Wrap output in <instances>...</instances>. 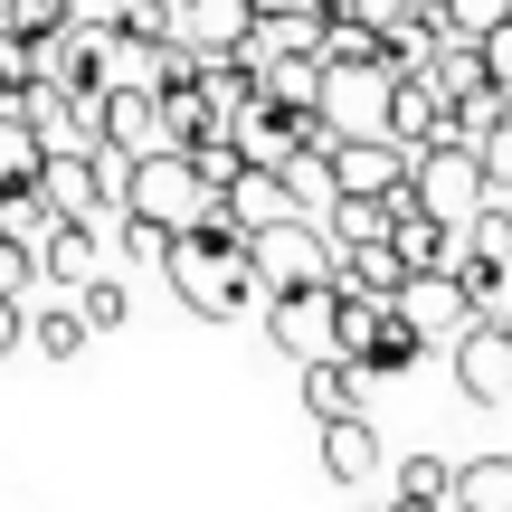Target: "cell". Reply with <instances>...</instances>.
<instances>
[{
    "instance_id": "cell-31",
    "label": "cell",
    "mask_w": 512,
    "mask_h": 512,
    "mask_svg": "<svg viewBox=\"0 0 512 512\" xmlns=\"http://www.w3.org/2000/svg\"><path fill=\"white\" fill-rule=\"evenodd\" d=\"M256 19H294V10H323V0H247Z\"/></svg>"
},
{
    "instance_id": "cell-13",
    "label": "cell",
    "mask_w": 512,
    "mask_h": 512,
    "mask_svg": "<svg viewBox=\"0 0 512 512\" xmlns=\"http://www.w3.org/2000/svg\"><path fill=\"white\" fill-rule=\"evenodd\" d=\"M228 133H238V124H228L200 86H171L162 95V152H209V143H228Z\"/></svg>"
},
{
    "instance_id": "cell-6",
    "label": "cell",
    "mask_w": 512,
    "mask_h": 512,
    "mask_svg": "<svg viewBox=\"0 0 512 512\" xmlns=\"http://www.w3.org/2000/svg\"><path fill=\"white\" fill-rule=\"evenodd\" d=\"M266 342L285 351L294 370H304V361H323V351H342V285L275 294V304H266Z\"/></svg>"
},
{
    "instance_id": "cell-11",
    "label": "cell",
    "mask_w": 512,
    "mask_h": 512,
    "mask_svg": "<svg viewBox=\"0 0 512 512\" xmlns=\"http://www.w3.org/2000/svg\"><path fill=\"white\" fill-rule=\"evenodd\" d=\"M399 313L427 332V342H446V351H456L465 332H475V304H465V285H456V275H408Z\"/></svg>"
},
{
    "instance_id": "cell-12",
    "label": "cell",
    "mask_w": 512,
    "mask_h": 512,
    "mask_svg": "<svg viewBox=\"0 0 512 512\" xmlns=\"http://www.w3.org/2000/svg\"><path fill=\"white\" fill-rule=\"evenodd\" d=\"M370 370L361 361H342V351H323V361H304V408H313V427H342V418H370Z\"/></svg>"
},
{
    "instance_id": "cell-9",
    "label": "cell",
    "mask_w": 512,
    "mask_h": 512,
    "mask_svg": "<svg viewBox=\"0 0 512 512\" xmlns=\"http://www.w3.org/2000/svg\"><path fill=\"white\" fill-rule=\"evenodd\" d=\"M456 389H465L475 408H503V399H512V332H503V323H475V332L456 342Z\"/></svg>"
},
{
    "instance_id": "cell-29",
    "label": "cell",
    "mask_w": 512,
    "mask_h": 512,
    "mask_svg": "<svg viewBox=\"0 0 512 512\" xmlns=\"http://www.w3.org/2000/svg\"><path fill=\"white\" fill-rule=\"evenodd\" d=\"M484 76H494V86L512 95V29H494V38H484Z\"/></svg>"
},
{
    "instance_id": "cell-14",
    "label": "cell",
    "mask_w": 512,
    "mask_h": 512,
    "mask_svg": "<svg viewBox=\"0 0 512 512\" xmlns=\"http://www.w3.org/2000/svg\"><path fill=\"white\" fill-rule=\"evenodd\" d=\"M38 275H48V285H95V219H67V209H57L48 219V238H38Z\"/></svg>"
},
{
    "instance_id": "cell-15",
    "label": "cell",
    "mask_w": 512,
    "mask_h": 512,
    "mask_svg": "<svg viewBox=\"0 0 512 512\" xmlns=\"http://www.w3.org/2000/svg\"><path fill=\"white\" fill-rule=\"evenodd\" d=\"M38 181H48V133L29 114H0V200H19Z\"/></svg>"
},
{
    "instance_id": "cell-27",
    "label": "cell",
    "mask_w": 512,
    "mask_h": 512,
    "mask_svg": "<svg viewBox=\"0 0 512 512\" xmlns=\"http://www.w3.org/2000/svg\"><path fill=\"white\" fill-rule=\"evenodd\" d=\"M0 29H19V38L38 48V38H57V29H67V10H57V0H0Z\"/></svg>"
},
{
    "instance_id": "cell-18",
    "label": "cell",
    "mask_w": 512,
    "mask_h": 512,
    "mask_svg": "<svg viewBox=\"0 0 512 512\" xmlns=\"http://www.w3.org/2000/svg\"><path fill=\"white\" fill-rule=\"evenodd\" d=\"M418 361H427V332L408 323V313H389V323H380V342L361 351V370H370V380H399V370H418Z\"/></svg>"
},
{
    "instance_id": "cell-7",
    "label": "cell",
    "mask_w": 512,
    "mask_h": 512,
    "mask_svg": "<svg viewBox=\"0 0 512 512\" xmlns=\"http://www.w3.org/2000/svg\"><path fill=\"white\" fill-rule=\"evenodd\" d=\"M332 181H342V200H399L408 181H418V152L399 143H342L332 152ZM332 200V209H342Z\"/></svg>"
},
{
    "instance_id": "cell-23",
    "label": "cell",
    "mask_w": 512,
    "mask_h": 512,
    "mask_svg": "<svg viewBox=\"0 0 512 512\" xmlns=\"http://www.w3.org/2000/svg\"><path fill=\"white\" fill-rule=\"evenodd\" d=\"M427 19H437L446 38H475V48H484L494 29H512V0H437Z\"/></svg>"
},
{
    "instance_id": "cell-30",
    "label": "cell",
    "mask_w": 512,
    "mask_h": 512,
    "mask_svg": "<svg viewBox=\"0 0 512 512\" xmlns=\"http://www.w3.org/2000/svg\"><path fill=\"white\" fill-rule=\"evenodd\" d=\"M19 342H29V304H0V361H10Z\"/></svg>"
},
{
    "instance_id": "cell-22",
    "label": "cell",
    "mask_w": 512,
    "mask_h": 512,
    "mask_svg": "<svg viewBox=\"0 0 512 512\" xmlns=\"http://www.w3.org/2000/svg\"><path fill=\"white\" fill-rule=\"evenodd\" d=\"M456 512H512V456H475V465H465Z\"/></svg>"
},
{
    "instance_id": "cell-1",
    "label": "cell",
    "mask_w": 512,
    "mask_h": 512,
    "mask_svg": "<svg viewBox=\"0 0 512 512\" xmlns=\"http://www.w3.org/2000/svg\"><path fill=\"white\" fill-rule=\"evenodd\" d=\"M124 219L162 228V238H200V228L219 219V190L200 181L190 152H143V162H133V190H124Z\"/></svg>"
},
{
    "instance_id": "cell-32",
    "label": "cell",
    "mask_w": 512,
    "mask_h": 512,
    "mask_svg": "<svg viewBox=\"0 0 512 512\" xmlns=\"http://www.w3.org/2000/svg\"><path fill=\"white\" fill-rule=\"evenodd\" d=\"M57 10H67V19H76V10H86V0H57Z\"/></svg>"
},
{
    "instance_id": "cell-3",
    "label": "cell",
    "mask_w": 512,
    "mask_h": 512,
    "mask_svg": "<svg viewBox=\"0 0 512 512\" xmlns=\"http://www.w3.org/2000/svg\"><path fill=\"white\" fill-rule=\"evenodd\" d=\"M418 209L427 219H446V228H475L484 209H494V181H484V162H475V143H437V152H418Z\"/></svg>"
},
{
    "instance_id": "cell-26",
    "label": "cell",
    "mask_w": 512,
    "mask_h": 512,
    "mask_svg": "<svg viewBox=\"0 0 512 512\" xmlns=\"http://www.w3.org/2000/svg\"><path fill=\"white\" fill-rule=\"evenodd\" d=\"M323 10H342V19H361V29H408V19H427V10H437V0H323Z\"/></svg>"
},
{
    "instance_id": "cell-17",
    "label": "cell",
    "mask_w": 512,
    "mask_h": 512,
    "mask_svg": "<svg viewBox=\"0 0 512 512\" xmlns=\"http://www.w3.org/2000/svg\"><path fill=\"white\" fill-rule=\"evenodd\" d=\"M380 427H370V418H342V427H323V475L332 484H370V475H380Z\"/></svg>"
},
{
    "instance_id": "cell-16",
    "label": "cell",
    "mask_w": 512,
    "mask_h": 512,
    "mask_svg": "<svg viewBox=\"0 0 512 512\" xmlns=\"http://www.w3.org/2000/svg\"><path fill=\"white\" fill-rule=\"evenodd\" d=\"M228 219H238L247 238H266V228H285V219H304V209H294V190H285V171H247V181L228 190Z\"/></svg>"
},
{
    "instance_id": "cell-2",
    "label": "cell",
    "mask_w": 512,
    "mask_h": 512,
    "mask_svg": "<svg viewBox=\"0 0 512 512\" xmlns=\"http://www.w3.org/2000/svg\"><path fill=\"white\" fill-rule=\"evenodd\" d=\"M162 275H171V294H181L190 313H238V304H266V285H256V266H238V256H219L209 238H171L162 256Z\"/></svg>"
},
{
    "instance_id": "cell-19",
    "label": "cell",
    "mask_w": 512,
    "mask_h": 512,
    "mask_svg": "<svg viewBox=\"0 0 512 512\" xmlns=\"http://www.w3.org/2000/svg\"><path fill=\"white\" fill-rule=\"evenodd\" d=\"M456 484H465V465H446V456H408V465H399V503L456 512Z\"/></svg>"
},
{
    "instance_id": "cell-20",
    "label": "cell",
    "mask_w": 512,
    "mask_h": 512,
    "mask_svg": "<svg viewBox=\"0 0 512 512\" xmlns=\"http://www.w3.org/2000/svg\"><path fill=\"white\" fill-rule=\"evenodd\" d=\"M427 86H437L446 105H475V95L494 86V76H484V48H475V38H446V57H437V76H427Z\"/></svg>"
},
{
    "instance_id": "cell-10",
    "label": "cell",
    "mask_w": 512,
    "mask_h": 512,
    "mask_svg": "<svg viewBox=\"0 0 512 512\" xmlns=\"http://www.w3.org/2000/svg\"><path fill=\"white\" fill-rule=\"evenodd\" d=\"M247 38H256V10L247 0H181V48L200 57H247Z\"/></svg>"
},
{
    "instance_id": "cell-24",
    "label": "cell",
    "mask_w": 512,
    "mask_h": 512,
    "mask_svg": "<svg viewBox=\"0 0 512 512\" xmlns=\"http://www.w3.org/2000/svg\"><path fill=\"white\" fill-rule=\"evenodd\" d=\"M76 313H86V332H124L133 323V285L95 275V285H76Z\"/></svg>"
},
{
    "instance_id": "cell-25",
    "label": "cell",
    "mask_w": 512,
    "mask_h": 512,
    "mask_svg": "<svg viewBox=\"0 0 512 512\" xmlns=\"http://www.w3.org/2000/svg\"><path fill=\"white\" fill-rule=\"evenodd\" d=\"M29 285H48V275H38V247L0 228V304H29Z\"/></svg>"
},
{
    "instance_id": "cell-5",
    "label": "cell",
    "mask_w": 512,
    "mask_h": 512,
    "mask_svg": "<svg viewBox=\"0 0 512 512\" xmlns=\"http://www.w3.org/2000/svg\"><path fill=\"white\" fill-rule=\"evenodd\" d=\"M389 95H399L389 67H323V124L342 143H389Z\"/></svg>"
},
{
    "instance_id": "cell-4",
    "label": "cell",
    "mask_w": 512,
    "mask_h": 512,
    "mask_svg": "<svg viewBox=\"0 0 512 512\" xmlns=\"http://www.w3.org/2000/svg\"><path fill=\"white\" fill-rule=\"evenodd\" d=\"M332 275H342V256H332L323 219H285V228L256 238V285H266V304L275 294H313V285H332Z\"/></svg>"
},
{
    "instance_id": "cell-33",
    "label": "cell",
    "mask_w": 512,
    "mask_h": 512,
    "mask_svg": "<svg viewBox=\"0 0 512 512\" xmlns=\"http://www.w3.org/2000/svg\"><path fill=\"white\" fill-rule=\"evenodd\" d=\"M389 512H399V503H389Z\"/></svg>"
},
{
    "instance_id": "cell-21",
    "label": "cell",
    "mask_w": 512,
    "mask_h": 512,
    "mask_svg": "<svg viewBox=\"0 0 512 512\" xmlns=\"http://www.w3.org/2000/svg\"><path fill=\"white\" fill-rule=\"evenodd\" d=\"M29 342L48 351V361H76V351L95 342V332H86V313H76V294H67V304H48V313H29Z\"/></svg>"
},
{
    "instance_id": "cell-28",
    "label": "cell",
    "mask_w": 512,
    "mask_h": 512,
    "mask_svg": "<svg viewBox=\"0 0 512 512\" xmlns=\"http://www.w3.org/2000/svg\"><path fill=\"white\" fill-rule=\"evenodd\" d=\"M475 162H484V181H494V200H512V124H494L475 143Z\"/></svg>"
},
{
    "instance_id": "cell-8",
    "label": "cell",
    "mask_w": 512,
    "mask_h": 512,
    "mask_svg": "<svg viewBox=\"0 0 512 512\" xmlns=\"http://www.w3.org/2000/svg\"><path fill=\"white\" fill-rule=\"evenodd\" d=\"M95 152H124V162H143V152H162V95H95Z\"/></svg>"
}]
</instances>
